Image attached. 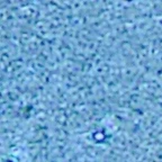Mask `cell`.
<instances>
[{
    "mask_svg": "<svg viewBox=\"0 0 162 162\" xmlns=\"http://www.w3.org/2000/svg\"><path fill=\"white\" fill-rule=\"evenodd\" d=\"M6 162H12V161H6Z\"/></svg>",
    "mask_w": 162,
    "mask_h": 162,
    "instance_id": "6da1fadb",
    "label": "cell"
}]
</instances>
